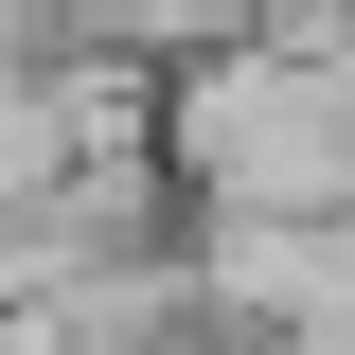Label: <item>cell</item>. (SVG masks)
Listing matches in <instances>:
<instances>
[{
    "label": "cell",
    "mask_w": 355,
    "mask_h": 355,
    "mask_svg": "<svg viewBox=\"0 0 355 355\" xmlns=\"http://www.w3.org/2000/svg\"><path fill=\"white\" fill-rule=\"evenodd\" d=\"M178 214H355V0H284L160 71Z\"/></svg>",
    "instance_id": "6da1fadb"
}]
</instances>
